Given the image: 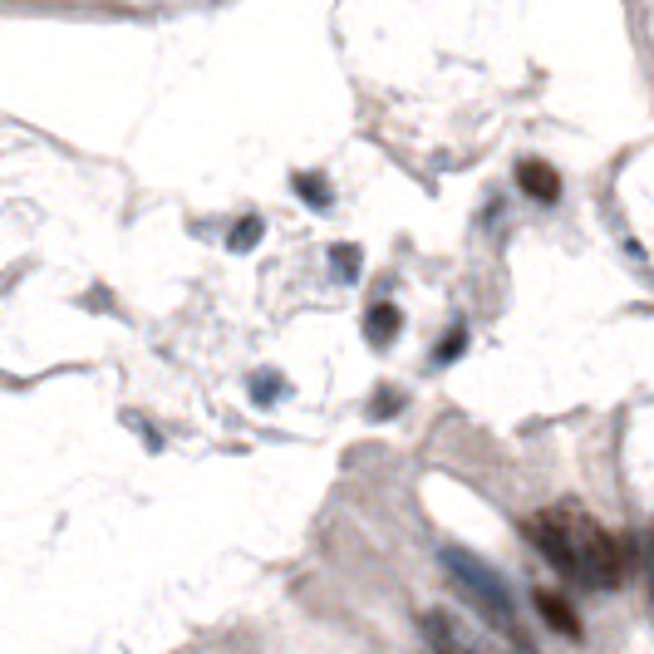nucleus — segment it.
Wrapping results in <instances>:
<instances>
[{
    "label": "nucleus",
    "mask_w": 654,
    "mask_h": 654,
    "mask_svg": "<svg viewBox=\"0 0 654 654\" xmlns=\"http://www.w3.org/2000/svg\"><path fill=\"white\" fill-rule=\"evenodd\" d=\"M527 532H532L541 556L561 576H571L581 586H595V591H610V586L625 581V551H620V541L605 532L581 502H561L551 512H536L532 522H527Z\"/></svg>",
    "instance_id": "f257e3e1"
},
{
    "label": "nucleus",
    "mask_w": 654,
    "mask_h": 654,
    "mask_svg": "<svg viewBox=\"0 0 654 654\" xmlns=\"http://www.w3.org/2000/svg\"><path fill=\"white\" fill-rule=\"evenodd\" d=\"M423 625H428V645L438 654H502L497 640H482L477 630H468L463 620H453L448 610H428Z\"/></svg>",
    "instance_id": "f03ea898"
},
{
    "label": "nucleus",
    "mask_w": 654,
    "mask_h": 654,
    "mask_svg": "<svg viewBox=\"0 0 654 654\" xmlns=\"http://www.w3.org/2000/svg\"><path fill=\"white\" fill-rule=\"evenodd\" d=\"M532 605H536V615L556 630V635H571V640H581V615L571 610V600L566 595H556V591H532Z\"/></svg>",
    "instance_id": "7ed1b4c3"
},
{
    "label": "nucleus",
    "mask_w": 654,
    "mask_h": 654,
    "mask_svg": "<svg viewBox=\"0 0 654 654\" xmlns=\"http://www.w3.org/2000/svg\"><path fill=\"white\" fill-rule=\"evenodd\" d=\"M517 187L536 197V202H556L561 197V173L551 163H536V158H522L517 163Z\"/></svg>",
    "instance_id": "20e7f679"
},
{
    "label": "nucleus",
    "mask_w": 654,
    "mask_h": 654,
    "mask_svg": "<svg viewBox=\"0 0 654 654\" xmlns=\"http://www.w3.org/2000/svg\"><path fill=\"white\" fill-rule=\"evenodd\" d=\"M364 335H369L374 345H389V340L399 335V310H394V305H374V310H369V325H364Z\"/></svg>",
    "instance_id": "39448f33"
},
{
    "label": "nucleus",
    "mask_w": 654,
    "mask_h": 654,
    "mask_svg": "<svg viewBox=\"0 0 654 654\" xmlns=\"http://www.w3.org/2000/svg\"><path fill=\"white\" fill-rule=\"evenodd\" d=\"M251 237H256V222H241V227H237V246H251Z\"/></svg>",
    "instance_id": "423d86ee"
}]
</instances>
